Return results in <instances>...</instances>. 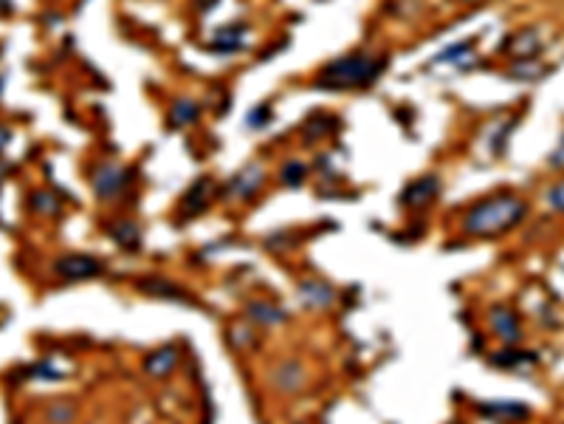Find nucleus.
Wrapping results in <instances>:
<instances>
[{"label": "nucleus", "mask_w": 564, "mask_h": 424, "mask_svg": "<svg viewBox=\"0 0 564 424\" xmlns=\"http://www.w3.org/2000/svg\"><path fill=\"white\" fill-rule=\"evenodd\" d=\"M251 314H254V317H263L266 323H274V320H280V317H282L280 311H271L268 306H251Z\"/></svg>", "instance_id": "nucleus-24"}, {"label": "nucleus", "mask_w": 564, "mask_h": 424, "mask_svg": "<svg viewBox=\"0 0 564 424\" xmlns=\"http://www.w3.org/2000/svg\"><path fill=\"white\" fill-rule=\"evenodd\" d=\"M175 363H179V348L175 345H164V348H158L155 354L147 356V363H144V368H147L150 376H167Z\"/></svg>", "instance_id": "nucleus-12"}, {"label": "nucleus", "mask_w": 564, "mask_h": 424, "mask_svg": "<svg viewBox=\"0 0 564 424\" xmlns=\"http://www.w3.org/2000/svg\"><path fill=\"white\" fill-rule=\"evenodd\" d=\"M547 71V66H542L539 60H522L511 66V80H542V74Z\"/></svg>", "instance_id": "nucleus-14"}, {"label": "nucleus", "mask_w": 564, "mask_h": 424, "mask_svg": "<svg viewBox=\"0 0 564 424\" xmlns=\"http://www.w3.org/2000/svg\"><path fill=\"white\" fill-rule=\"evenodd\" d=\"M547 167L556 170V172H564V133L559 136L556 148L551 150V156H547Z\"/></svg>", "instance_id": "nucleus-20"}, {"label": "nucleus", "mask_w": 564, "mask_h": 424, "mask_svg": "<svg viewBox=\"0 0 564 424\" xmlns=\"http://www.w3.org/2000/svg\"><path fill=\"white\" fill-rule=\"evenodd\" d=\"M441 193V179L438 176H421L417 181H412L404 193H401V204L407 207H426L429 201H434Z\"/></svg>", "instance_id": "nucleus-7"}, {"label": "nucleus", "mask_w": 564, "mask_h": 424, "mask_svg": "<svg viewBox=\"0 0 564 424\" xmlns=\"http://www.w3.org/2000/svg\"><path fill=\"white\" fill-rule=\"evenodd\" d=\"M305 176H308V164H302V162H291V164L282 167V181H285L288 187L302 184Z\"/></svg>", "instance_id": "nucleus-18"}, {"label": "nucleus", "mask_w": 564, "mask_h": 424, "mask_svg": "<svg viewBox=\"0 0 564 424\" xmlns=\"http://www.w3.org/2000/svg\"><path fill=\"white\" fill-rule=\"evenodd\" d=\"M48 416H52L54 424H68V421L74 419V407H71V404H66V407H52V411H48Z\"/></svg>", "instance_id": "nucleus-22"}, {"label": "nucleus", "mask_w": 564, "mask_h": 424, "mask_svg": "<svg viewBox=\"0 0 564 424\" xmlns=\"http://www.w3.org/2000/svg\"><path fill=\"white\" fill-rule=\"evenodd\" d=\"M246 23H229V26H220L212 31V40H209V49H215L220 54H232L237 49H243L246 45Z\"/></svg>", "instance_id": "nucleus-8"}, {"label": "nucleus", "mask_w": 564, "mask_h": 424, "mask_svg": "<svg viewBox=\"0 0 564 424\" xmlns=\"http://www.w3.org/2000/svg\"><path fill=\"white\" fill-rule=\"evenodd\" d=\"M201 116V105L192 102V100H175V105L170 108V116L167 122L172 124V128H187V124L198 122Z\"/></svg>", "instance_id": "nucleus-13"}, {"label": "nucleus", "mask_w": 564, "mask_h": 424, "mask_svg": "<svg viewBox=\"0 0 564 424\" xmlns=\"http://www.w3.org/2000/svg\"><path fill=\"white\" fill-rule=\"evenodd\" d=\"M271 119V105H260V108H254V111L249 114V128H266Z\"/></svg>", "instance_id": "nucleus-21"}, {"label": "nucleus", "mask_w": 564, "mask_h": 424, "mask_svg": "<svg viewBox=\"0 0 564 424\" xmlns=\"http://www.w3.org/2000/svg\"><path fill=\"white\" fill-rule=\"evenodd\" d=\"M528 201L517 193H494L477 201L463 218V232L474 238H499L503 232L520 227L528 218Z\"/></svg>", "instance_id": "nucleus-1"}, {"label": "nucleus", "mask_w": 564, "mask_h": 424, "mask_svg": "<svg viewBox=\"0 0 564 424\" xmlns=\"http://www.w3.org/2000/svg\"><path fill=\"white\" fill-rule=\"evenodd\" d=\"M480 413L486 419H494V421H525L530 416V407L528 404H520V402H491V404H482Z\"/></svg>", "instance_id": "nucleus-11"}, {"label": "nucleus", "mask_w": 564, "mask_h": 424, "mask_svg": "<svg viewBox=\"0 0 564 424\" xmlns=\"http://www.w3.org/2000/svg\"><path fill=\"white\" fill-rule=\"evenodd\" d=\"M131 181H133V170L122 164H102L93 172V190L105 201L122 196L127 187H131Z\"/></svg>", "instance_id": "nucleus-3"}, {"label": "nucleus", "mask_w": 564, "mask_h": 424, "mask_svg": "<svg viewBox=\"0 0 564 424\" xmlns=\"http://www.w3.org/2000/svg\"><path fill=\"white\" fill-rule=\"evenodd\" d=\"M35 207H40L45 215H52V212H57V201H52L48 193H40V196H35Z\"/></svg>", "instance_id": "nucleus-23"}, {"label": "nucleus", "mask_w": 564, "mask_h": 424, "mask_svg": "<svg viewBox=\"0 0 564 424\" xmlns=\"http://www.w3.org/2000/svg\"><path fill=\"white\" fill-rule=\"evenodd\" d=\"M547 204H551L553 212H561L564 215V179L547 187Z\"/></svg>", "instance_id": "nucleus-19"}, {"label": "nucleus", "mask_w": 564, "mask_h": 424, "mask_svg": "<svg viewBox=\"0 0 564 424\" xmlns=\"http://www.w3.org/2000/svg\"><path fill=\"white\" fill-rule=\"evenodd\" d=\"M9 139H12V131H9V128H4V124H0V153H4V148L9 145Z\"/></svg>", "instance_id": "nucleus-25"}, {"label": "nucleus", "mask_w": 564, "mask_h": 424, "mask_svg": "<svg viewBox=\"0 0 564 424\" xmlns=\"http://www.w3.org/2000/svg\"><path fill=\"white\" fill-rule=\"evenodd\" d=\"M472 49H474V40L457 43V45H451V49H446L443 54L434 57V62H463L465 57H472Z\"/></svg>", "instance_id": "nucleus-17"}, {"label": "nucleus", "mask_w": 564, "mask_h": 424, "mask_svg": "<svg viewBox=\"0 0 564 424\" xmlns=\"http://www.w3.org/2000/svg\"><path fill=\"white\" fill-rule=\"evenodd\" d=\"M542 49H544V40H542V35H539L536 28H520V31H513V35H508L503 40V52L513 62L539 60Z\"/></svg>", "instance_id": "nucleus-4"}, {"label": "nucleus", "mask_w": 564, "mask_h": 424, "mask_svg": "<svg viewBox=\"0 0 564 424\" xmlns=\"http://www.w3.org/2000/svg\"><path fill=\"white\" fill-rule=\"evenodd\" d=\"M390 66L386 54H345L330 60L328 66H322L316 74V88L322 91H361L381 80V74Z\"/></svg>", "instance_id": "nucleus-2"}, {"label": "nucleus", "mask_w": 564, "mask_h": 424, "mask_svg": "<svg viewBox=\"0 0 564 424\" xmlns=\"http://www.w3.org/2000/svg\"><path fill=\"white\" fill-rule=\"evenodd\" d=\"M141 289L147 292V294H161V297H175V300H187V292L179 289L175 283L170 280H147V283H141Z\"/></svg>", "instance_id": "nucleus-16"}, {"label": "nucleus", "mask_w": 564, "mask_h": 424, "mask_svg": "<svg viewBox=\"0 0 564 424\" xmlns=\"http://www.w3.org/2000/svg\"><path fill=\"white\" fill-rule=\"evenodd\" d=\"M54 272L60 277H66V280H85V277L102 275L105 266L96 260V258H91V255H68V258L57 260Z\"/></svg>", "instance_id": "nucleus-6"}, {"label": "nucleus", "mask_w": 564, "mask_h": 424, "mask_svg": "<svg viewBox=\"0 0 564 424\" xmlns=\"http://www.w3.org/2000/svg\"><path fill=\"white\" fill-rule=\"evenodd\" d=\"M463 4H489V0H463Z\"/></svg>", "instance_id": "nucleus-26"}, {"label": "nucleus", "mask_w": 564, "mask_h": 424, "mask_svg": "<svg viewBox=\"0 0 564 424\" xmlns=\"http://www.w3.org/2000/svg\"><path fill=\"white\" fill-rule=\"evenodd\" d=\"M110 232H113V241L127 246V249L139 246V241H141V232L133 221H119L116 227H110Z\"/></svg>", "instance_id": "nucleus-15"}, {"label": "nucleus", "mask_w": 564, "mask_h": 424, "mask_svg": "<svg viewBox=\"0 0 564 424\" xmlns=\"http://www.w3.org/2000/svg\"><path fill=\"white\" fill-rule=\"evenodd\" d=\"M489 317H491V325H494V334L499 340H505V342H517L520 340L522 328H520V317H517V311H513V308L494 306Z\"/></svg>", "instance_id": "nucleus-10"}, {"label": "nucleus", "mask_w": 564, "mask_h": 424, "mask_svg": "<svg viewBox=\"0 0 564 424\" xmlns=\"http://www.w3.org/2000/svg\"><path fill=\"white\" fill-rule=\"evenodd\" d=\"M212 193H215L212 179H198V181L192 184L189 190L184 193V198H181V204H179V212H181L184 218L203 212L206 204H209V198H212Z\"/></svg>", "instance_id": "nucleus-9"}, {"label": "nucleus", "mask_w": 564, "mask_h": 424, "mask_svg": "<svg viewBox=\"0 0 564 424\" xmlns=\"http://www.w3.org/2000/svg\"><path fill=\"white\" fill-rule=\"evenodd\" d=\"M263 179H266V172H263L260 164H246L229 184H226L223 196L226 198H237V201H249L263 187Z\"/></svg>", "instance_id": "nucleus-5"}]
</instances>
